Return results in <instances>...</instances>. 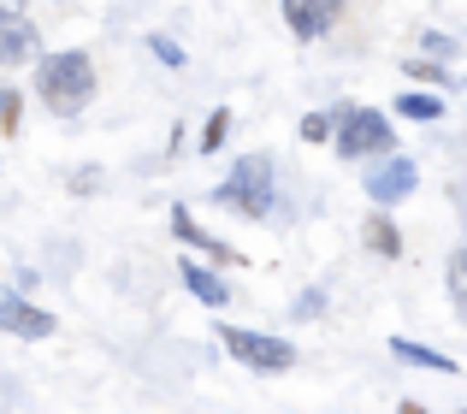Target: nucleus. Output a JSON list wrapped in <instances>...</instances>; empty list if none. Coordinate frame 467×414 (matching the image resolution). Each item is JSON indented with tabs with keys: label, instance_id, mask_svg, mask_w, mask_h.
<instances>
[{
	"label": "nucleus",
	"instance_id": "obj_1",
	"mask_svg": "<svg viewBox=\"0 0 467 414\" xmlns=\"http://www.w3.org/2000/svg\"><path fill=\"white\" fill-rule=\"evenodd\" d=\"M36 95H42L47 113L78 119L83 107L95 101V59L83 47H59V54L36 59Z\"/></svg>",
	"mask_w": 467,
	"mask_h": 414
},
{
	"label": "nucleus",
	"instance_id": "obj_2",
	"mask_svg": "<svg viewBox=\"0 0 467 414\" xmlns=\"http://www.w3.org/2000/svg\"><path fill=\"white\" fill-rule=\"evenodd\" d=\"M213 202L231 207L237 219H273L278 213L273 154H243V160H231V178H225V184H213Z\"/></svg>",
	"mask_w": 467,
	"mask_h": 414
},
{
	"label": "nucleus",
	"instance_id": "obj_3",
	"mask_svg": "<svg viewBox=\"0 0 467 414\" xmlns=\"http://www.w3.org/2000/svg\"><path fill=\"white\" fill-rule=\"evenodd\" d=\"M331 149H337L343 160H373V154H390V149H397L390 113H379V107H343L337 130H331Z\"/></svg>",
	"mask_w": 467,
	"mask_h": 414
},
{
	"label": "nucleus",
	"instance_id": "obj_4",
	"mask_svg": "<svg viewBox=\"0 0 467 414\" xmlns=\"http://www.w3.org/2000/svg\"><path fill=\"white\" fill-rule=\"evenodd\" d=\"M219 344L231 349V361L249 373H290L296 367V344L273 332H249V326H219Z\"/></svg>",
	"mask_w": 467,
	"mask_h": 414
},
{
	"label": "nucleus",
	"instance_id": "obj_5",
	"mask_svg": "<svg viewBox=\"0 0 467 414\" xmlns=\"http://www.w3.org/2000/svg\"><path fill=\"white\" fill-rule=\"evenodd\" d=\"M367 196H373V207H397V202H409L414 190H420V166L414 160H402V154H379L373 166H367Z\"/></svg>",
	"mask_w": 467,
	"mask_h": 414
},
{
	"label": "nucleus",
	"instance_id": "obj_6",
	"mask_svg": "<svg viewBox=\"0 0 467 414\" xmlns=\"http://www.w3.org/2000/svg\"><path fill=\"white\" fill-rule=\"evenodd\" d=\"M0 332L24 337V344H42V337H54V314L36 308V302L18 296V290H0Z\"/></svg>",
	"mask_w": 467,
	"mask_h": 414
},
{
	"label": "nucleus",
	"instance_id": "obj_7",
	"mask_svg": "<svg viewBox=\"0 0 467 414\" xmlns=\"http://www.w3.org/2000/svg\"><path fill=\"white\" fill-rule=\"evenodd\" d=\"M30 59H42L36 24L24 18V12H0V71L6 66H30Z\"/></svg>",
	"mask_w": 467,
	"mask_h": 414
},
{
	"label": "nucleus",
	"instance_id": "obj_8",
	"mask_svg": "<svg viewBox=\"0 0 467 414\" xmlns=\"http://www.w3.org/2000/svg\"><path fill=\"white\" fill-rule=\"evenodd\" d=\"M171 237H178V243H190V249H202V254H207V261H213V266H225V261H243V254L231 249L225 237H207V231L195 225V213H190V207H183V202L171 207Z\"/></svg>",
	"mask_w": 467,
	"mask_h": 414
},
{
	"label": "nucleus",
	"instance_id": "obj_9",
	"mask_svg": "<svg viewBox=\"0 0 467 414\" xmlns=\"http://www.w3.org/2000/svg\"><path fill=\"white\" fill-rule=\"evenodd\" d=\"M178 278H183V290H190L202 308H225V302H231V278H219L213 261H183Z\"/></svg>",
	"mask_w": 467,
	"mask_h": 414
},
{
	"label": "nucleus",
	"instance_id": "obj_10",
	"mask_svg": "<svg viewBox=\"0 0 467 414\" xmlns=\"http://www.w3.org/2000/svg\"><path fill=\"white\" fill-rule=\"evenodd\" d=\"M337 6L343 0H285V24L302 36V42H319V36L337 24Z\"/></svg>",
	"mask_w": 467,
	"mask_h": 414
},
{
	"label": "nucleus",
	"instance_id": "obj_11",
	"mask_svg": "<svg viewBox=\"0 0 467 414\" xmlns=\"http://www.w3.org/2000/svg\"><path fill=\"white\" fill-rule=\"evenodd\" d=\"M390 356H397V361H409V367H426V373H444V379H450V373H462L456 361L444 356V349H426V344H414V337H390Z\"/></svg>",
	"mask_w": 467,
	"mask_h": 414
},
{
	"label": "nucleus",
	"instance_id": "obj_12",
	"mask_svg": "<svg viewBox=\"0 0 467 414\" xmlns=\"http://www.w3.org/2000/svg\"><path fill=\"white\" fill-rule=\"evenodd\" d=\"M367 249H373L379 261H397V254H402V231H397V219H390L385 207L367 219Z\"/></svg>",
	"mask_w": 467,
	"mask_h": 414
},
{
	"label": "nucleus",
	"instance_id": "obj_13",
	"mask_svg": "<svg viewBox=\"0 0 467 414\" xmlns=\"http://www.w3.org/2000/svg\"><path fill=\"white\" fill-rule=\"evenodd\" d=\"M397 119L432 125V119H444V95H432V89H402V95H397Z\"/></svg>",
	"mask_w": 467,
	"mask_h": 414
},
{
	"label": "nucleus",
	"instance_id": "obj_14",
	"mask_svg": "<svg viewBox=\"0 0 467 414\" xmlns=\"http://www.w3.org/2000/svg\"><path fill=\"white\" fill-rule=\"evenodd\" d=\"M444 285H450V302H456V314L467 320V249H450V261H444Z\"/></svg>",
	"mask_w": 467,
	"mask_h": 414
},
{
	"label": "nucleus",
	"instance_id": "obj_15",
	"mask_svg": "<svg viewBox=\"0 0 467 414\" xmlns=\"http://www.w3.org/2000/svg\"><path fill=\"white\" fill-rule=\"evenodd\" d=\"M402 78H414V83H432V89H456V78H450L444 66H432V59H402Z\"/></svg>",
	"mask_w": 467,
	"mask_h": 414
},
{
	"label": "nucleus",
	"instance_id": "obj_16",
	"mask_svg": "<svg viewBox=\"0 0 467 414\" xmlns=\"http://www.w3.org/2000/svg\"><path fill=\"white\" fill-rule=\"evenodd\" d=\"M337 113H343V107H331V113H308V119H302V142H314V149H319V142H331Z\"/></svg>",
	"mask_w": 467,
	"mask_h": 414
},
{
	"label": "nucleus",
	"instance_id": "obj_17",
	"mask_svg": "<svg viewBox=\"0 0 467 414\" xmlns=\"http://www.w3.org/2000/svg\"><path fill=\"white\" fill-rule=\"evenodd\" d=\"M225 130H231V107H213V119H207V130H202V154L225 149Z\"/></svg>",
	"mask_w": 467,
	"mask_h": 414
},
{
	"label": "nucleus",
	"instance_id": "obj_18",
	"mask_svg": "<svg viewBox=\"0 0 467 414\" xmlns=\"http://www.w3.org/2000/svg\"><path fill=\"white\" fill-rule=\"evenodd\" d=\"M326 302H331V296H326L319 285H314V290H302L296 308H290V320H319V314H326Z\"/></svg>",
	"mask_w": 467,
	"mask_h": 414
},
{
	"label": "nucleus",
	"instance_id": "obj_19",
	"mask_svg": "<svg viewBox=\"0 0 467 414\" xmlns=\"http://www.w3.org/2000/svg\"><path fill=\"white\" fill-rule=\"evenodd\" d=\"M149 54L160 59V66H171V71H183V47L171 42V36H149Z\"/></svg>",
	"mask_w": 467,
	"mask_h": 414
},
{
	"label": "nucleus",
	"instance_id": "obj_20",
	"mask_svg": "<svg viewBox=\"0 0 467 414\" xmlns=\"http://www.w3.org/2000/svg\"><path fill=\"white\" fill-rule=\"evenodd\" d=\"M420 47H426V54H438V59H450V54H456V42H450L444 30H426V36H420Z\"/></svg>",
	"mask_w": 467,
	"mask_h": 414
},
{
	"label": "nucleus",
	"instance_id": "obj_21",
	"mask_svg": "<svg viewBox=\"0 0 467 414\" xmlns=\"http://www.w3.org/2000/svg\"><path fill=\"white\" fill-rule=\"evenodd\" d=\"M0 125H6V130L18 125V95H12L6 83H0Z\"/></svg>",
	"mask_w": 467,
	"mask_h": 414
},
{
	"label": "nucleus",
	"instance_id": "obj_22",
	"mask_svg": "<svg viewBox=\"0 0 467 414\" xmlns=\"http://www.w3.org/2000/svg\"><path fill=\"white\" fill-rule=\"evenodd\" d=\"M397 414H432V409H426V403H414V397H409V403H402Z\"/></svg>",
	"mask_w": 467,
	"mask_h": 414
},
{
	"label": "nucleus",
	"instance_id": "obj_23",
	"mask_svg": "<svg viewBox=\"0 0 467 414\" xmlns=\"http://www.w3.org/2000/svg\"><path fill=\"white\" fill-rule=\"evenodd\" d=\"M0 12H24V0H0Z\"/></svg>",
	"mask_w": 467,
	"mask_h": 414
},
{
	"label": "nucleus",
	"instance_id": "obj_24",
	"mask_svg": "<svg viewBox=\"0 0 467 414\" xmlns=\"http://www.w3.org/2000/svg\"><path fill=\"white\" fill-rule=\"evenodd\" d=\"M462 414H467V409H462Z\"/></svg>",
	"mask_w": 467,
	"mask_h": 414
}]
</instances>
